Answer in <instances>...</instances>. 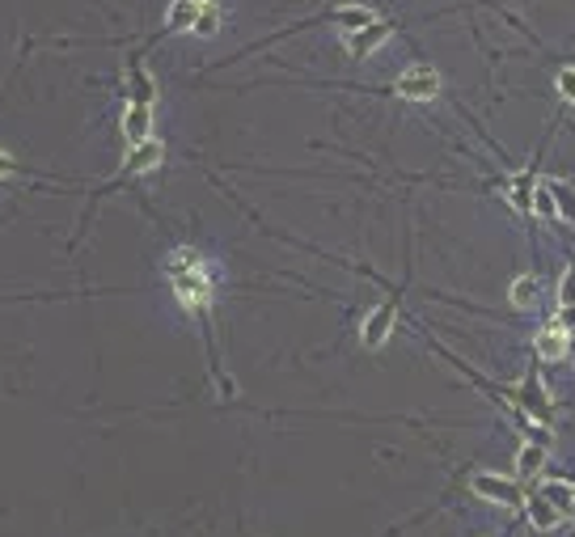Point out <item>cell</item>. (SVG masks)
<instances>
[{
    "label": "cell",
    "instance_id": "obj_1",
    "mask_svg": "<svg viewBox=\"0 0 575 537\" xmlns=\"http://www.w3.org/2000/svg\"><path fill=\"white\" fill-rule=\"evenodd\" d=\"M165 275L173 284V296L182 301V309H191L195 318L208 326V313H211V275L208 263L195 246H178L165 263Z\"/></svg>",
    "mask_w": 575,
    "mask_h": 537
},
{
    "label": "cell",
    "instance_id": "obj_2",
    "mask_svg": "<svg viewBox=\"0 0 575 537\" xmlns=\"http://www.w3.org/2000/svg\"><path fill=\"white\" fill-rule=\"evenodd\" d=\"M441 89L444 81L432 64H410L402 77L394 81V94L406 97V102H432V97H441Z\"/></svg>",
    "mask_w": 575,
    "mask_h": 537
},
{
    "label": "cell",
    "instance_id": "obj_3",
    "mask_svg": "<svg viewBox=\"0 0 575 537\" xmlns=\"http://www.w3.org/2000/svg\"><path fill=\"white\" fill-rule=\"evenodd\" d=\"M161 157H165V149H161V140H144L140 149H127V161H123V170H119V178L115 182H106L102 191H97V199L102 195H111V191H119L127 178H135V173H149V170H157L161 165Z\"/></svg>",
    "mask_w": 575,
    "mask_h": 537
},
{
    "label": "cell",
    "instance_id": "obj_4",
    "mask_svg": "<svg viewBox=\"0 0 575 537\" xmlns=\"http://www.w3.org/2000/svg\"><path fill=\"white\" fill-rule=\"evenodd\" d=\"M470 491L479 499H487V503H499V508H525V491L512 479H503V474H474Z\"/></svg>",
    "mask_w": 575,
    "mask_h": 537
},
{
    "label": "cell",
    "instance_id": "obj_5",
    "mask_svg": "<svg viewBox=\"0 0 575 537\" xmlns=\"http://www.w3.org/2000/svg\"><path fill=\"white\" fill-rule=\"evenodd\" d=\"M394 322H398V292H394V296H385L381 305H377V309H372V313L364 318V326H360V343L377 351V347H381L385 339H389Z\"/></svg>",
    "mask_w": 575,
    "mask_h": 537
},
{
    "label": "cell",
    "instance_id": "obj_6",
    "mask_svg": "<svg viewBox=\"0 0 575 537\" xmlns=\"http://www.w3.org/2000/svg\"><path fill=\"white\" fill-rule=\"evenodd\" d=\"M127 97H132V106H153L157 102V81L149 77L140 56L127 59Z\"/></svg>",
    "mask_w": 575,
    "mask_h": 537
},
{
    "label": "cell",
    "instance_id": "obj_7",
    "mask_svg": "<svg viewBox=\"0 0 575 537\" xmlns=\"http://www.w3.org/2000/svg\"><path fill=\"white\" fill-rule=\"evenodd\" d=\"M119 127H123L127 149H140L144 140H153V106H127Z\"/></svg>",
    "mask_w": 575,
    "mask_h": 537
},
{
    "label": "cell",
    "instance_id": "obj_8",
    "mask_svg": "<svg viewBox=\"0 0 575 537\" xmlns=\"http://www.w3.org/2000/svg\"><path fill=\"white\" fill-rule=\"evenodd\" d=\"M533 351H537V360H550V364H558V360H567V351H571V334L555 322V326H546L541 334H537Z\"/></svg>",
    "mask_w": 575,
    "mask_h": 537
},
{
    "label": "cell",
    "instance_id": "obj_9",
    "mask_svg": "<svg viewBox=\"0 0 575 537\" xmlns=\"http://www.w3.org/2000/svg\"><path fill=\"white\" fill-rule=\"evenodd\" d=\"M330 21H334L343 35H360L368 26H377L381 18H377L368 4H339V9H330Z\"/></svg>",
    "mask_w": 575,
    "mask_h": 537
},
{
    "label": "cell",
    "instance_id": "obj_10",
    "mask_svg": "<svg viewBox=\"0 0 575 537\" xmlns=\"http://www.w3.org/2000/svg\"><path fill=\"white\" fill-rule=\"evenodd\" d=\"M208 4L211 0H173L170 9H165V30H170V35L195 30V21H199V13H203Z\"/></svg>",
    "mask_w": 575,
    "mask_h": 537
},
{
    "label": "cell",
    "instance_id": "obj_11",
    "mask_svg": "<svg viewBox=\"0 0 575 537\" xmlns=\"http://www.w3.org/2000/svg\"><path fill=\"white\" fill-rule=\"evenodd\" d=\"M389 30H394L389 21H377V26H368V30H360V35H343V42H347V51H351L356 59H364L389 39Z\"/></svg>",
    "mask_w": 575,
    "mask_h": 537
},
{
    "label": "cell",
    "instance_id": "obj_12",
    "mask_svg": "<svg viewBox=\"0 0 575 537\" xmlns=\"http://www.w3.org/2000/svg\"><path fill=\"white\" fill-rule=\"evenodd\" d=\"M525 512H529V525H533V529H541V533L558 529V520H563V512H558V508H555V503H550L546 495L525 499Z\"/></svg>",
    "mask_w": 575,
    "mask_h": 537
},
{
    "label": "cell",
    "instance_id": "obj_13",
    "mask_svg": "<svg viewBox=\"0 0 575 537\" xmlns=\"http://www.w3.org/2000/svg\"><path fill=\"white\" fill-rule=\"evenodd\" d=\"M520 403L529 406V415H533V419H550V403H546V394H541V385H537V368H529V372H525Z\"/></svg>",
    "mask_w": 575,
    "mask_h": 537
},
{
    "label": "cell",
    "instance_id": "obj_14",
    "mask_svg": "<svg viewBox=\"0 0 575 537\" xmlns=\"http://www.w3.org/2000/svg\"><path fill=\"white\" fill-rule=\"evenodd\" d=\"M508 296H512V305L520 309H533L537 301H541V275H520V280H512V288H508Z\"/></svg>",
    "mask_w": 575,
    "mask_h": 537
},
{
    "label": "cell",
    "instance_id": "obj_15",
    "mask_svg": "<svg viewBox=\"0 0 575 537\" xmlns=\"http://www.w3.org/2000/svg\"><path fill=\"white\" fill-rule=\"evenodd\" d=\"M541 495L550 499L563 517H575V487H571V482H558V479L541 482Z\"/></svg>",
    "mask_w": 575,
    "mask_h": 537
},
{
    "label": "cell",
    "instance_id": "obj_16",
    "mask_svg": "<svg viewBox=\"0 0 575 537\" xmlns=\"http://www.w3.org/2000/svg\"><path fill=\"white\" fill-rule=\"evenodd\" d=\"M533 191H537L533 165H525V170L512 178V203H517L520 211H533Z\"/></svg>",
    "mask_w": 575,
    "mask_h": 537
},
{
    "label": "cell",
    "instance_id": "obj_17",
    "mask_svg": "<svg viewBox=\"0 0 575 537\" xmlns=\"http://www.w3.org/2000/svg\"><path fill=\"white\" fill-rule=\"evenodd\" d=\"M546 465V444H520V453H517V474H525V479H533L537 470Z\"/></svg>",
    "mask_w": 575,
    "mask_h": 537
},
{
    "label": "cell",
    "instance_id": "obj_18",
    "mask_svg": "<svg viewBox=\"0 0 575 537\" xmlns=\"http://www.w3.org/2000/svg\"><path fill=\"white\" fill-rule=\"evenodd\" d=\"M550 191H555L558 216H563V220H575V187H571V182H558V178H550Z\"/></svg>",
    "mask_w": 575,
    "mask_h": 537
},
{
    "label": "cell",
    "instance_id": "obj_19",
    "mask_svg": "<svg viewBox=\"0 0 575 537\" xmlns=\"http://www.w3.org/2000/svg\"><path fill=\"white\" fill-rule=\"evenodd\" d=\"M533 216H541V220H555V216H558V203H555L550 182H537V191H533Z\"/></svg>",
    "mask_w": 575,
    "mask_h": 537
},
{
    "label": "cell",
    "instance_id": "obj_20",
    "mask_svg": "<svg viewBox=\"0 0 575 537\" xmlns=\"http://www.w3.org/2000/svg\"><path fill=\"white\" fill-rule=\"evenodd\" d=\"M216 30H220V9H216V0H211L208 9L199 13V21H195V30H191V35H199V39H211Z\"/></svg>",
    "mask_w": 575,
    "mask_h": 537
},
{
    "label": "cell",
    "instance_id": "obj_21",
    "mask_svg": "<svg viewBox=\"0 0 575 537\" xmlns=\"http://www.w3.org/2000/svg\"><path fill=\"white\" fill-rule=\"evenodd\" d=\"M555 89H558V97H563V102H571V106H575V68H563V73H558Z\"/></svg>",
    "mask_w": 575,
    "mask_h": 537
},
{
    "label": "cell",
    "instance_id": "obj_22",
    "mask_svg": "<svg viewBox=\"0 0 575 537\" xmlns=\"http://www.w3.org/2000/svg\"><path fill=\"white\" fill-rule=\"evenodd\" d=\"M558 305H575V263L563 271V284H558Z\"/></svg>",
    "mask_w": 575,
    "mask_h": 537
},
{
    "label": "cell",
    "instance_id": "obj_23",
    "mask_svg": "<svg viewBox=\"0 0 575 537\" xmlns=\"http://www.w3.org/2000/svg\"><path fill=\"white\" fill-rule=\"evenodd\" d=\"M558 326L567 334H575V305H558Z\"/></svg>",
    "mask_w": 575,
    "mask_h": 537
},
{
    "label": "cell",
    "instance_id": "obj_24",
    "mask_svg": "<svg viewBox=\"0 0 575 537\" xmlns=\"http://www.w3.org/2000/svg\"><path fill=\"white\" fill-rule=\"evenodd\" d=\"M9 173H18V161L9 153H0V178H9Z\"/></svg>",
    "mask_w": 575,
    "mask_h": 537
}]
</instances>
